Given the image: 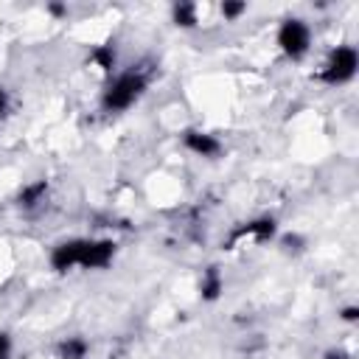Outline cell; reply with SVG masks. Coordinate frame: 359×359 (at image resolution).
Returning <instances> with one entry per match:
<instances>
[{"label": "cell", "mask_w": 359, "mask_h": 359, "mask_svg": "<svg viewBox=\"0 0 359 359\" xmlns=\"http://www.w3.org/2000/svg\"><path fill=\"white\" fill-rule=\"evenodd\" d=\"M146 87H149V79H146L143 70H123V73L112 76L109 84L104 87L101 109L104 112H123V109H129L140 101Z\"/></svg>", "instance_id": "obj_1"}, {"label": "cell", "mask_w": 359, "mask_h": 359, "mask_svg": "<svg viewBox=\"0 0 359 359\" xmlns=\"http://www.w3.org/2000/svg\"><path fill=\"white\" fill-rule=\"evenodd\" d=\"M356 70H359V53H356V48L353 45H337L328 53V59H325L323 70L317 73V79L323 84H328V87H339V84H348L356 76Z\"/></svg>", "instance_id": "obj_2"}, {"label": "cell", "mask_w": 359, "mask_h": 359, "mask_svg": "<svg viewBox=\"0 0 359 359\" xmlns=\"http://www.w3.org/2000/svg\"><path fill=\"white\" fill-rule=\"evenodd\" d=\"M278 48L286 59H303L311 48V28L300 17H286L278 28Z\"/></svg>", "instance_id": "obj_3"}, {"label": "cell", "mask_w": 359, "mask_h": 359, "mask_svg": "<svg viewBox=\"0 0 359 359\" xmlns=\"http://www.w3.org/2000/svg\"><path fill=\"white\" fill-rule=\"evenodd\" d=\"M275 233H278V222L272 219V216H258V219H250V222H244V224H238L230 236H227V250H233L236 244H241V241H255V244H264V241H269V238H275Z\"/></svg>", "instance_id": "obj_4"}, {"label": "cell", "mask_w": 359, "mask_h": 359, "mask_svg": "<svg viewBox=\"0 0 359 359\" xmlns=\"http://www.w3.org/2000/svg\"><path fill=\"white\" fill-rule=\"evenodd\" d=\"M115 258V241L109 238H81L79 269H104Z\"/></svg>", "instance_id": "obj_5"}, {"label": "cell", "mask_w": 359, "mask_h": 359, "mask_svg": "<svg viewBox=\"0 0 359 359\" xmlns=\"http://www.w3.org/2000/svg\"><path fill=\"white\" fill-rule=\"evenodd\" d=\"M182 146L191 154L208 157V160H213V157L222 154V140L216 135H210V132H202V129H185L182 132Z\"/></svg>", "instance_id": "obj_6"}, {"label": "cell", "mask_w": 359, "mask_h": 359, "mask_svg": "<svg viewBox=\"0 0 359 359\" xmlns=\"http://www.w3.org/2000/svg\"><path fill=\"white\" fill-rule=\"evenodd\" d=\"M79 252H81V238L59 241V244L50 250V255H48L50 269H56V272H70V269H76V266H79Z\"/></svg>", "instance_id": "obj_7"}, {"label": "cell", "mask_w": 359, "mask_h": 359, "mask_svg": "<svg viewBox=\"0 0 359 359\" xmlns=\"http://www.w3.org/2000/svg\"><path fill=\"white\" fill-rule=\"evenodd\" d=\"M222 292H224V278H222L219 266H208L199 278V297L205 303H213V300L222 297Z\"/></svg>", "instance_id": "obj_8"}, {"label": "cell", "mask_w": 359, "mask_h": 359, "mask_svg": "<svg viewBox=\"0 0 359 359\" xmlns=\"http://www.w3.org/2000/svg\"><path fill=\"white\" fill-rule=\"evenodd\" d=\"M45 196H48V180H34V182H28V185L20 188L17 205L22 210H34V208H39L45 202Z\"/></svg>", "instance_id": "obj_9"}, {"label": "cell", "mask_w": 359, "mask_h": 359, "mask_svg": "<svg viewBox=\"0 0 359 359\" xmlns=\"http://www.w3.org/2000/svg\"><path fill=\"white\" fill-rule=\"evenodd\" d=\"M90 345L84 337H65L56 345V359H87Z\"/></svg>", "instance_id": "obj_10"}, {"label": "cell", "mask_w": 359, "mask_h": 359, "mask_svg": "<svg viewBox=\"0 0 359 359\" xmlns=\"http://www.w3.org/2000/svg\"><path fill=\"white\" fill-rule=\"evenodd\" d=\"M171 20L177 28H194L196 25V6L194 3H174L171 6Z\"/></svg>", "instance_id": "obj_11"}, {"label": "cell", "mask_w": 359, "mask_h": 359, "mask_svg": "<svg viewBox=\"0 0 359 359\" xmlns=\"http://www.w3.org/2000/svg\"><path fill=\"white\" fill-rule=\"evenodd\" d=\"M90 62H93L98 70L112 73V67H115V48H112V45H98V48H93V50H90Z\"/></svg>", "instance_id": "obj_12"}, {"label": "cell", "mask_w": 359, "mask_h": 359, "mask_svg": "<svg viewBox=\"0 0 359 359\" xmlns=\"http://www.w3.org/2000/svg\"><path fill=\"white\" fill-rule=\"evenodd\" d=\"M219 11H222L224 20H238V17L247 11V3H241V0H224V3L219 6Z\"/></svg>", "instance_id": "obj_13"}, {"label": "cell", "mask_w": 359, "mask_h": 359, "mask_svg": "<svg viewBox=\"0 0 359 359\" xmlns=\"http://www.w3.org/2000/svg\"><path fill=\"white\" fill-rule=\"evenodd\" d=\"M11 351H14V342H11V334L0 331V359H11Z\"/></svg>", "instance_id": "obj_14"}, {"label": "cell", "mask_w": 359, "mask_h": 359, "mask_svg": "<svg viewBox=\"0 0 359 359\" xmlns=\"http://www.w3.org/2000/svg\"><path fill=\"white\" fill-rule=\"evenodd\" d=\"M280 244H283V250H286V252H300L303 238H300V236H283V238H280Z\"/></svg>", "instance_id": "obj_15"}, {"label": "cell", "mask_w": 359, "mask_h": 359, "mask_svg": "<svg viewBox=\"0 0 359 359\" xmlns=\"http://www.w3.org/2000/svg\"><path fill=\"white\" fill-rule=\"evenodd\" d=\"M339 320H345V323H356V320H359V306H345V309L339 311Z\"/></svg>", "instance_id": "obj_16"}, {"label": "cell", "mask_w": 359, "mask_h": 359, "mask_svg": "<svg viewBox=\"0 0 359 359\" xmlns=\"http://www.w3.org/2000/svg\"><path fill=\"white\" fill-rule=\"evenodd\" d=\"M323 359H351V353H348L345 348H328V351L323 353Z\"/></svg>", "instance_id": "obj_17"}, {"label": "cell", "mask_w": 359, "mask_h": 359, "mask_svg": "<svg viewBox=\"0 0 359 359\" xmlns=\"http://www.w3.org/2000/svg\"><path fill=\"white\" fill-rule=\"evenodd\" d=\"M8 112V90L0 84V118Z\"/></svg>", "instance_id": "obj_18"}, {"label": "cell", "mask_w": 359, "mask_h": 359, "mask_svg": "<svg viewBox=\"0 0 359 359\" xmlns=\"http://www.w3.org/2000/svg\"><path fill=\"white\" fill-rule=\"evenodd\" d=\"M48 11H50L53 17H62V14H67V6H59V3H50V6H48Z\"/></svg>", "instance_id": "obj_19"}]
</instances>
